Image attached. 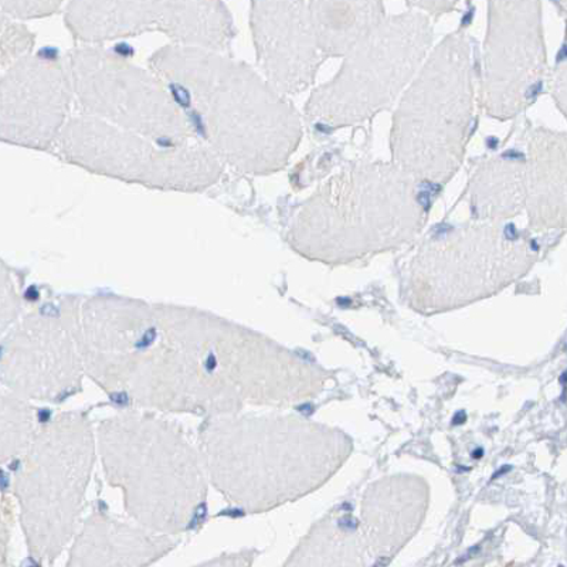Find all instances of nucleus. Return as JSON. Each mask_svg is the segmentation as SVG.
<instances>
[{
	"mask_svg": "<svg viewBox=\"0 0 567 567\" xmlns=\"http://www.w3.org/2000/svg\"><path fill=\"white\" fill-rule=\"evenodd\" d=\"M105 477L124 494L142 528L182 534L204 513L207 481L199 445L179 425L150 414L123 413L100 424Z\"/></svg>",
	"mask_w": 567,
	"mask_h": 567,
	"instance_id": "f257e3e1",
	"label": "nucleus"
},
{
	"mask_svg": "<svg viewBox=\"0 0 567 567\" xmlns=\"http://www.w3.org/2000/svg\"><path fill=\"white\" fill-rule=\"evenodd\" d=\"M474 114L467 34L435 48L394 115V165L422 184L452 179L464 158Z\"/></svg>",
	"mask_w": 567,
	"mask_h": 567,
	"instance_id": "f03ea898",
	"label": "nucleus"
},
{
	"mask_svg": "<svg viewBox=\"0 0 567 567\" xmlns=\"http://www.w3.org/2000/svg\"><path fill=\"white\" fill-rule=\"evenodd\" d=\"M95 433L83 413H62L35 430L13 478L29 551L53 564L78 529L97 457Z\"/></svg>",
	"mask_w": 567,
	"mask_h": 567,
	"instance_id": "7ed1b4c3",
	"label": "nucleus"
},
{
	"mask_svg": "<svg viewBox=\"0 0 567 567\" xmlns=\"http://www.w3.org/2000/svg\"><path fill=\"white\" fill-rule=\"evenodd\" d=\"M422 185L394 164L349 166L303 205L296 236L353 248L406 239L427 216Z\"/></svg>",
	"mask_w": 567,
	"mask_h": 567,
	"instance_id": "20e7f679",
	"label": "nucleus"
},
{
	"mask_svg": "<svg viewBox=\"0 0 567 567\" xmlns=\"http://www.w3.org/2000/svg\"><path fill=\"white\" fill-rule=\"evenodd\" d=\"M432 40L424 14L386 17L346 55L337 78L313 91L308 115L319 124L346 126L388 109L416 73Z\"/></svg>",
	"mask_w": 567,
	"mask_h": 567,
	"instance_id": "39448f33",
	"label": "nucleus"
},
{
	"mask_svg": "<svg viewBox=\"0 0 567 567\" xmlns=\"http://www.w3.org/2000/svg\"><path fill=\"white\" fill-rule=\"evenodd\" d=\"M84 373L78 308L45 306L0 341V383L18 396L62 402Z\"/></svg>",
	"mask_w": 567,
	"mask_h": 567,
	"instance_id": "423d86ee",
	"label": "nucleus"
},
{
	"mask_svg": "<svg viewBox=\"0 0 567 567\" xmlns=\"http://www.w3.org/2000/svg\"><path fill=\"white\" fill-rule=\"evenodd\" d=\"M546 68L540 0H489L484 105L508 120L535 101Z\"/></svg>",
	"mask_w": 567,
	"mask_h": 567,
	"instance_id": "0eeeda50",
	"label": "nucleus"
},
{
	"mask_svg": "<svg viewBox=\"0 0 567 567\" xmlns=\"http://www.w3.org/2000/svg\"><path fill=\"white\" fill-rule=\"evenodd\" d=\"M256 43L268 79L284 93L313 83L323 58L303 0H255Z\"/></svg>",
	"mask_w": 567,
	"mask_h": 567,
	"instance_id": "6e6552de",
	"label": "nucleus"
},
{
	"mask_svg": "<svg viewBox=\"0 0 567 567\" xmlns=\"http://www.w3.org/2000/svg\"><path fill=\"white\" fill-rule=\"evenodd\" d=\"M175 545L168 535L93 514L74 539L69 566H145L164 558Z\"/></svg>",
	"mask_w": 567,
	"mask_h": 567,
	"instance_id": "1a4fd4ad",
	"label": "nucleus"
},
{
	"mask_svg": "<svg viewBox=\"0 0 567 567\" xmlns=\"http://www.w3.org/2000/svg\"><path fill=\"white\" fill-rule=\"evenodd\" d=\"M529 144L526 162V200L530 221L565 225L566 135L538 131Z\"/></svg>",
	"mask_w": 567,
	"mask_h": 567,
	"instance_id": "9d476101",
	"label": "nucleus"
},
{
	"mask_svg": "<svg viewBox=\"0 0 567 567\" xmlns=\"http://www.w3.org/2000/svg\"><path fill=\"white\" fill-rule=\"evenodd\" d=\"M310 17L323 58H346L386 19L383 0H311Z\"/></svg>",
	"mask_w": 567,
	"mask_h": 567,
	"instance_id": "9b49d317",
	"label": "nucleus"
},
{
	"mask_svg": "<svg viewBox=\"0 0 567 567\" xmlns=\"http://www.w3.org/2000/svg\"><path fill=\"white\" fill-rule=\"evenodd\" d=\"M526 200V162L508 154L491 159L474 176L473 205L480 220L518 215Z\"/></svg>",
	"mask_w": 567,
	"mask_h": 567,
	"instance_id": "f8f14e48",
	"label": "nucleus"
},
{
	"mask_svg": "<svg viewBox=\"0 0 567 567\" xmlns=\"http://www.w3.org/2000/svg\"><path fill=\"white\" fill-rule=\"evenodd\" d=\"M33 408L18 394L0 390V467L22 457L35 434Z\"/></svg>",
	"mask_w": 567,
	"mask_h": 567,
	"instance_id": "ddd939ff",
	"label": "nucleus"
},
{
	"mask_svg": "<svg viewBox=\"0 0 567 567\" xmlns=\"http://www.w3.org/2000/svg\"><path fill=\"white\" fill-rule=\"evenodd\" d=\"M22 312L17 287L3 268H0V341L7 336Z\"/></svg>",
	"mask_w": 567,
	"mask_h": 567,
	"instance_id": "4468645a",
	"label": "nucleus"
},
{
	"mask_svg": "<svg viewBox=\"0 0 567 567\" xmlns=\"http://www.w3.org/2000/svg\"><path fill=\"white\" fill-rule=\"evenodd\" d=\"M413 8L424 10V12L433 14H443L452 12L461 0H408Z\"/></svg>",
	"mask_w": 567,
	"mask_h": 567,
	"instance_id": "2eb2a0df",
	"label": "nucleus"
},
{
	"mask_svg": "<svg viewBox=\"0 0 567 567\" xmlns=\"http://www.w3.org/2000/svg\"><path fill=\"white\" fill-rule=\"evenodd\" d=\"M7 545H8L7 524H4L2 513H0V556H3L4 551H7Z\"/></svg>",
	"mask_w": 567,
	"mask_h": 567,
	"instance_id": "dca6fc26",
	"label": "nucleus"
},
{
	"mask_svg": "<svg viewBox=\"0 0 567 567\" xmlns=\"http://www.w3.org/2000/svg\"><path fill=\"white\" fill-rule=\"evenodd\" d=\"M556 3L560 4L561 10H565V0H556Z\"/></svg>",
	"mask_w": 567,
	"mask_h": 567,
	"instance_id": "f3484780",
	"label": "nucleus"
}]
</instances>
